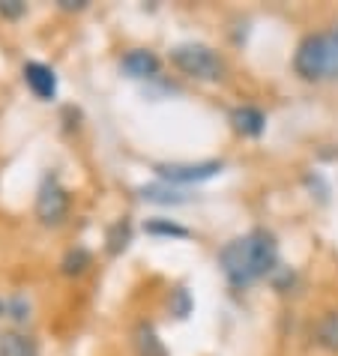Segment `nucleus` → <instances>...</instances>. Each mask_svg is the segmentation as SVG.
I'll use <instances>...</instances> for the list:
<instances>
[{
	"label": "nucleus",
	"instance_id": "obj_11",
	"mask_svg": "<svg viewBox=\"0 0 338 356\" xmlns=\"http://www.w3.org/2000/svg\"><path fill=\"white\" fill-rule=\"evenodd\" d=\"M132 240H135V225L129 216H120V219H114L105 227V254L108 258H120L132 245Z\"/></svg>",
	"mask_w": 338,
	"mask_h": 356
},
{
	"label": "nucleus",
	"instance_id": "obj_15",
	"mask_svg": "<svg viewBox=\"0 0 338 356\" xmlns=\"http://www.w3.org/2000/svg\"><path fill=\"white\" fill-rule=\"evenodd\" d=\"M90 266H93V252L87 249V245H72V249L63 252L57 270H61V275H66V279H81Z\"/></svg>",
	"mask_w": 338,
	"mask_h": 356
},
{
	"label": "nucleus",
	"instance_id": "obj_20",
	"mask_svg": "<svg viewBox=\"0 0 338 356\" xmlns=\"http://www.w3.org/2000/svg\"><path fill=\"white\" fill-rule=\"evenodd\" d=\"M27 15V3L24 0H0V18L3 22H18Z\"/></svg>",
	"mask_w": 338,
	"mask_h": 356
},
{
	"label": "nucleus",
	"instance_id": "obj_13",
	"mask_svg": "<svg viewBox=\"0 0 338 356\" xmlns=\"http://www.w3.org/2000/svg\"><path fill=\"white\" fill-rule=\"evenodd\" d=\"M0 356H39V341L24 330H6L0 335Z\"/></svg>",
	"mask_w": 338,
	"mask_h": 356
},
{
	"label": "nucleus",
	"instance_id": "obj_22",
	"mask_svg": "<svg viewBox=\"0 0 338 356\" xmlns=\"http://www.w3.org/2000/svg\"><path fill=\"white\" fill-rule=\"evenodd\" d=\"M0 318H6V300H0Z\"/></svg>",
	"mask_w": 338,
	"mask_h": 356
},
{
	"label": "nucleus",
	"instance_id": "obj_7",
	"mask_svg": "<svg viewBox=\"0 0 338 356\" xmlns=\"http://www.w3.org/2000/svg\"><path fill=\"white\" fill-rule=\"evenodd\" d=\"M120 75L129 81H159L162 78V57L153 48H129L120 57Z\"/></svg>",
	"mask_w": 338,
	"mask_h": 356
},
{
	"label": "nucleus",
	"instance_id": "obj_9",
	"mask_svg": "<svg viewBox=\"0 0 338 356\" xmlns=\"http://www.w3.org/2000/svg\"><path fill=\"white\" fill-rule=\"evenodd\" d=\"M138 197L144 204H156V207H183V204H192V195L186 189H177L171 183H162V180H153V183H144L138 186Z\"/></svg>",
	"mask_w": 338,
	"mask_h": 356
},
{
	"label": "nucleus",
	"instance_id": "obj_4",
	"mask_svg": "<svg viewBox=\"0 0 338 356\" xmlns=\"http://www.w3.org/2000/svg\"><path fill=\"white\" fill-rule=\"evenodd\" d=\"M69 210H72V195H69L61 177L54 171H48L42 180H39L33 216L39 219V225H45V227H61L69 219Z\"/></svg>",
	"mask_w": 338,
	"mask_h": 356
},
{
	"label": "nucleus",
	"instance_id": "obj_10",
	"mask_svg": "<svg viewBox=\"0 0 338 356\" xmlns=\"http://www.w3.org/2000/svg\"><path fill=\"white\" fill-rule=\"evenodd\" d=\"M129 339H132L135 356H171L162 341V335H159V330L150 321H138L132 326V332H129Z\"/></svg>",
	"mask_w": 338,
	"mask_h": 356
},
{
	"label": "nucleus",
	"instance_id": "obj_16",
	"mask_svg": "<svg viewBox=\"0 0 338 356\" xmlns=\"http://www.w3.org/2000/svg\"><path fill=\"white\" fill-rule=\"evenodd\" d=\"M195 312V296L192 291L186 288V284H177V288L168 293V314H171L174 321H188Z\"/></svg>",
	"mask_w": 338,
	"mask_h": 356
},
{
	"label": "nucleus",
	"instance_id": "obj_19",
	"mask_svg": "<svg viewBox=\"0 0 338 356\" xmlns=\"http://www.w3.org/2000/svg\"><path fill=\"white\" fill-rule=\"evenodd\" d=\"M31 312H33V305H31V300H27L24 293H13L6 300V318L13 321L15 326H24L27 321H31Z\"/></svg>",
	"mask_w": 338,
	"mask_h": 356
},
{
	"label": "nucleus",
	"instance_id": "obj_14",
	"mask_svg": "<svg viewBox=\"0 0 338 356\" xmlns=\"http://www.w3.org/2000/svg\"><path fill=\"white\" fill-rule=\"evenodd\" d=\"M144 234L153 236V240H188L192 236L186 225H180L177 219H168V216H150L144 222Z\"/></svg>",
	"mask_w": 338,
	"mask_h": 356
},
{
	"label": "nucleus",
	"instance_id": "obj_3",
	"mask_svg": "<svg viewBox=\"0 0 338 356\" xmlns=\"http://www.w3.org/2000/svg\"><path fill=\"white\" fill-rule=\"evenodd\" d=\"M168 60L177 69L180 75L192 78V81H201V84H216L227 75V63L225 57L216 51L213 45L207 42H180L171 48Z\"/></svg>",
	"mask_w": 338,
	"mask_h": 356
},
{
	"label": "nucleus",
	"instance_id": "obj_6",
	"mask_svg": "<svg viewBox=\"0 0 338 356\" xmlns=\"http://www.w3.org/2000/svg\"><path fill=\"white\" fill-rule=\"evenodd\" d=\"M22 81L39 102H54L57 93H61V78H57L54 66H48L42 60H24Z\"/></svg>",
	"mask_w": 338,
	"mask_h": 356
},
{
	"label": "nucleus",
	"instance_id": "obj_18",
	"mask_svg": "<svg viewBox=\"0 0 338 356\" xmlns=\"http://www.w3.org/2000/svg\"><path fill=\"white\" fill-rule=\"evenodd\" d=\"M303 186H305L308 195L317 197V204H330L332 186H330V180H326L321 171H305V174H303Z\"/></svg>",
	"mask_w": 338,
	"mask_h": 356
},
{
	"label": "nucleus",
	"instance_id": "obj_1",
	"mask_svg": "<svg viewBox=\"0 0 338 356\" xmlns=\"http://www.w3.org/2000/svg\"><path fill=\"white\" fill-rule=\"evenodd\" d=\"M218 270L225 282L236 291H246L252 284L270 279L278 261V236L270 227H252L234 240H227L216 254Z\"/></svg>",
	"mask_w": 338,
	"mask_h": 356
},
{
	"label": "nucleus",
	"instance_id": "obj_8",
	"mask_svg": "<svg viewBox=\"0 0 338 356\" xmlns=\"http://www.w3.org/2000/svg\"><path fill=\"white\" fill-rule=\"evenodd\" d=\"M227 123H231V129L246 138V141H257V138H264L266 132V111L257 105H236L231 108V114H227Z\"/></svg>",
	"mask_w": 338,
	"mask_h": 356
},
{
	"label": "nucleus",
	"instance_id": "obj_5",
	"mask_svg": "<svg viewBox=\"0 0 338 356\" xmlns=\"http://www.w3.org/2000/svg\"><path fill=\"white\" fill-rule=\"evenodd\" d=\"M225 171V162L222 159H204V162H159L153 165V174L156 180L162 183H171L177 189H188V186H198V183H207L218 177Z\"/></svg>",
	"mask_w": 338,
	"mask_h": 356
},
{
	"label": "nucleus",
	"instance_id": "obj_12",
	"mask_svg": "<svg viewBox=\"0 0 338 356\" xmlns=\"http://www.w3.org/2000/svg\"><path fill=\"white\" fill-rule=\"evenodd\" d=\"M312 339H314V344H317V348H321L323 353L338 356V309H326L321 318L314 321Z\"/></svg>",
	"mask_w": 338,
	"mask_h": 356
},
{
	"label": "nucleus",
	"instance_id": "obj_17",
	"mask_svg": "<svg viewBox=\"0 0 338 356\" xmlns=\"http://www.w3.org/2000/svg\"><path fill=\"white\" fill-rule=\"evenodd\" d=\"M270 288L278 293V296H287V293H293L296 288H300V273L293 270V266H284V264H278L270 279Z\"/></svg>",
	"mask_w": 338,
	"mask_h": 356
},
{
	"label": "nucleus",
	"instance_id": "obj_21",
	"mask_svg": "<svg viewBox=\"0 0 338 356\" xmlns=\"http://www.w3.org/2000/svg\"><path fill=\"white\" fill-rule=\"evenodd\" d=\"M87 6H90V0H57L61 13H84Z\"/></svg>",
	"mask_w": 338,
	"mask_h": 356
},
{
	"label": "nucleus",
	"instance_id": "obj_2",
	"mask_svg": "<svg viewBox=\"0 0 338 356\" xmlns=\"http://www.w3.org/2000/svg\"><path fill=\"white\" fill-rule=\"evenodd\" d=\"M291 69L305 84L338 81V22L305 33L293 48Z\"/></svg>",
	"mask_w": 338,
	"mask_h": 356
}]
</instances>
